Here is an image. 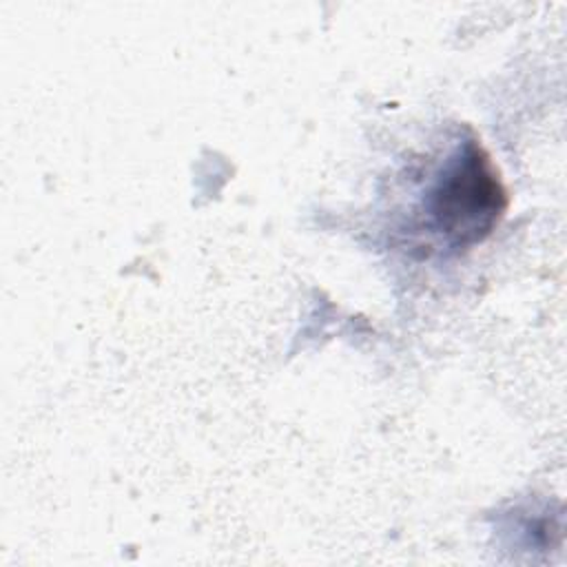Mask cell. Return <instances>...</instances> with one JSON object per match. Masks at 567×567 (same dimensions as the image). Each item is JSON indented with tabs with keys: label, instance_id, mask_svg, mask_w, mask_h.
Segmentation results:
<instances>
[{
	"label": "cell",
	"instance_id": "cell-1",
	"mask_svg": "<svg viewBox=\"0 0 567 567\" xmlns=\"http://www.w3.org/2000/svg\"><path fill=\"white\" fill-rule=\"evenodd\" d=\"M507 208L501 175L476 137L456 142L430 182L421 208L419 233L425 248L458 252L481 244Z\"/></svg>",
	"mask_w": 567,
	"mask_h": 567
}]
</instances>
